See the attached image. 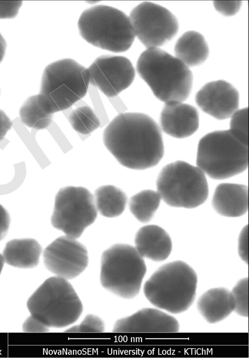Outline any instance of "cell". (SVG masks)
<instances>
[{
	"instance_id": "1",
	"label": "cell",
	"mask_w": 249,
	"mask_h": 358,
	"mask_svg": "<svg viewBox=\"0 0 249 358\" xmlns=\"http://www.w3.org/2000/svg\"><path fill=\"white\" fill-rule=\"evenodd\" d=\"M103 139L107 149L119 163L129 169L152 168L164 154L159 126L143 113L119 114L105 129Z\"/></svg>"
},
{
	"instance_id": "2",
	"label": "cell",
	"mask_w": 249,
	"mask_h": 358,
	"mask_svg": "<svg viewBox=\"0 0 249 358\" xmlns=\"http://www.w3.org/2000/svg\"><path fill=\"white\" fill-rule=\"evenodd\" d=\"M137 71L155 96L164 103L183 102L192 87L190 68L159 48H147L139 57Z\"/></svg>"
},
{
	"instance_id": "3",
	"label": "cell",
	"mask_w": 249,
	"mask_h": 358,
	"mask_svg": "<svg viewBox=\"0 0 249 358\" xmlns=\"http://www.w3.org/2000/svg\"><path fill=\"white\" fill-rule=\"evenodd\" d=\"M197 283L195 270L184 262L176 261L158 268L145 283L143 293L156 307L178 314L193 303Z\"/></svg>"
},
{
	"instance_id": "4",
	"label": "cell",
	"mask_w": 249,
	"mask_h": 358,
	"mask_svg": "<svg viewBox=\"0 0 249 358\" xmlns=\"http://www.w3.org/2000/svg\"><path fill=\"white\" fill-rule=\"evenodd\" d=\"M31 315L48 327L62 328L81 316L82 303L71 284L64 278H48L29 298Z\"/></svg>"
},
{
	"instance_id": "5",
	"label": "cell",
	"mask_w": 249,
	"mask_h": 358,
	"mask_svg": "<svg viewBox=\"0 0 249 358\" xmlns=\"http://www.w3.org/2000/svg\"><path fill=\"white\" fill-rule=\"evenodd\" d=\"M78 28L88 43L113 52L128 50L135 38L129 17L116 8L104 5L84 10L78 19Z\"/></svg>"
},
{
	"instance_id": "6",
	"label": "cell",
	"mask_w": 249,
	"mask_h": 358,
	"mask_svg": "<svg viewBox=\"0 0 249 358\" xmlns=\"http://www.w3.org/2000/svg\"><path fill=\"white\" fill-rule=\"evenodd\" d=\"M196 165L213 179L235 176L248 168V145L229 130L209 132L199 141Z\"/></svg>"
},
{
	"instance_id": "7",
	"label": "cell",
	"mask_w": 249,
	"mask_h": 358,
	"mask_svg": "<svg viewBox=\"0 0 249 358\" xmlns=\"http://www.w3.org/2000/svg\"><path fill=\"white\" fill-rule=\"evenodd\" d=\"M88 68L71 58L60 59L44 70L39 94L53 114L70 108L86 94Z\"/></svg>"
},
{
	"instance_id": "8",
	"label": "cell",
	"mask_w": 249,
	"mask_h": 358,
	"mask_svg": "<svg viewBox=\"0 0 249 358\" xmlns=\"http://www.w3.org/2000/svg\"><path fill=\"white\" fill-rule=\"evenodd\" d=\"M146 272L143 258L131 245L115 244L102 255L101 283L121 298L130 299L139 294Z\"/></svg>"
},
{
	"instance_id": "9",
	"label": "cell",
	"mask_w": 249,
	"mask_h": 358,
	"mask_svg": "<svg viewBox=\"0 0 249 358\" xmlns=\"http://www.w3.org/2000/svg\"><path fill=\"white\" fill-rule=\"evenodd\" d=\"M157 191L169 206L194 208L203 204L209 194L204 173L197 166L183 161L170 163L160 171Z\"/></svg>"
},
{
	"instance_id": "10",
	"label": "cell",
	"mask_w": 249,
	"mask_h": 358,
	"mask_svg": "<svg viewBox=\"0 0 249 358\" xmlns=\"http://www.w3.org/2000/svg\"><path fill=\"white\" fill-rule=\"evenodd\" d=\"M97 216L94 196L90 191L81 187L68 186L60 188L55 196L51 223L67 237L76 239Z\"/></svg>"
},
{
	"instance_id": "11",
	"label": "cell",
	"mask_w": 249,
	"mask_h": 358,
	"mask_svg": "<svg viewBox=\"0 0 249 358\" xmlns=\"http://www.w3.org/2000/svg\"><path fill=\"white\" fill-rule=\"evenodd\" d=\"M135 37L147 48H159L172 39L178 30L176 17L159 4L142 2L128 16Z\"/></svg>"
},
{
	"instance_id": "12",
	"label": "cell",
	"mask_w": 249,
	"mask_h": 358,
	"mask_svg": "<svg viewBox=\"0 0 249 358\" xmlns=\"http://www.w3.org/2000/svg\"><path fill=\"white\" fill-rule=\"evenodd\" d=\"M43 257L44 265L49 271L67 280L80 275L89 263L85 246L66 235L49 244L43 251Z\"/></svg>"
},
{
	"instance_id": "13",
	"label": "cell",
	"mask_w": 249,
	"mask_h": 358,
	"mask_svg": "<svg viewBox=\"0 0 249 358\" xmlns=\"http://www.w3.org/2000/svg\"><path fill=\"white\" fill-rule=\"evenodd\" d=\"M89 84L106 96H116L133 82L135 72L131 61L122 56L109 55L97 57L88 68Z\"/></svg>"
},
{
	"instance_id": "14",
	"label": "cell",
	"mask_w": 249,
	"mask_h": 358,
	"mask_svg": "<svg viewBox=\"0 0 249 358\" xmlns=\"http://www.w3.org/2000/svg\"><path fill=\"white\" fill-rule=\"evenodd\" d=\"M195 99L204 112L218 120L230 118L239 109L237 90L223 80L206 84L197 92Z\"/></svg>"
},
{
	"instance_id": "15",
	"label": "cell",
	"mask_w": 249,
	"mask_h": 358,
	"mask_svg": "<svg viewBox=\"0 0 249 358\" xmlns=\"http://www.w3.org/2000/svg\"><path fill=\"white\" fill-rule=\"evenodd\" d=\"M178 321L173 316L155 308H145L118 320L113 332H178Z\"/></svg>"
},
{
	"instance_id": "16",
	"label": "cell",
	"mask_w": 249,
	"mask_h": 358,
	"mask_svg": "<svg viewBox=\"0 0 249 358\" xmlns=\"http://www.w3.org/2000/svg\"><path fill=\"white\" fill-rule=\"evenodd\" d=\"M163 132L176 138H185L193 134L199 126V115L194 106L180 101L165 103L160 115Z\"/></svg>"
},
{
	"instance_id": "17",
	"label": "cell",
	"mask_w": 249,
	"mask_h": 358,
	"mask_svg": "<svg viewBox=\"0 0 249 358\" xmlns=\"http://www.w3.org/2000/svg\"><path fill=\"white\" fill-rule=\"evenodd\" d=\"M135 248L140 255L156 262L162 261L170 255L172 243L168 233L157 225L140 228L135 237Z\"/></svg>"
},
{
	"instance_id": "18",
	"label": "cell",
	"mask_w": 249,
	"mask_h": 358,
	"mask_svg": "<svg viewBox=\"0 0 249 358\" xmlns=\"http://www.w3.org/2000/svg\"><path fill=\"white\" fill-rule=\"evenodd\" d=\"M212 204L215 211L222 216H242L248 209V187L238 184H220L214 190Z\"/></svg>"
},
{
	"instance_id": "19",
	"label": "cell",
	"mask_w": 249,
	"mask_h": 358,
	"mask_svg": "<svg viewBox=\"0 0 249 358\" xmlns=\"http://www.w3.org/2000/svg\"><path fill=\"white\" fill-rule=\"evenodd\" d=\"M197 308L210 323L219 322L234 311L235 302L231 291L224 287L210 289L202 294L196 303Z\"/></svg>"
},
{
	"instance_id": "20",
	"label": "cell",
	"mask_w": 249,
	"mask_h": 358,
	"mask_svg": "<svg viewBox=\"0 0 249 358\" xmlns=\"http://www.w3.org/2000/svg\"><path fill=\"white\" fill-rule=\"evenodd\" d=\"M41 246L33 238L15 239L8 241L2 256L7 264L20 268L36 266L42 253Z\"/></svg>"
},
{
	"instance_id": "21",
	"label": "cell",
	"mask_w": 249,
	"mask_h": 358,
	"mask_svg": "<svg viewBox=\"0 0 249 358\" xmlns=\"http://www.w3.org/2000/svg\"><path fill=\"white\" fill-rule=\"evenodd\" d=\"M174 52L175 57L189 68L202 64L209 54L204 37L195 31L186 32L178 39Z\"/></svg>"
},
{
	"instance_id": "22",
	"label": "cell",
	"mask_w": 249,
	"mask_h": 358,
	"mask_svg": "<svg viewBox=\"0 0 249 358\" xmlns=\"http://www.w3.org/2000/svg\"><path fill=\"white\" fill-rule=\"evenodd\" d=\"M97 211L103 216L113 218L120 215L127 202L125 193L112 185H105L97 188L94 195Z\"/></svg>"
},
{
	"instance_id": "23",
	"label": "cell",
	"mask_w": 249,
	"mask_h": 358,
	"mask_svg": "<svg viewBox=\"0 0 249 358\" xmlns=\"http://www.w3.org/2000/svg\"><path fill=\"white\" fill-rule=\"evenodd\" d=\"M19 117L26 126L36 130L48 128L53 121L51 112L40 95L38 94L28 98L21 107Z\"/></svg>"
},
{
	"instance_id": "24",
	"label": "cell",
	"mask_w": 249,
	"mask_h": 358,
	"mask_svg": "<svg viewBox=\"0 0 249 358\" xmlns=\"http://www.w3.org/2000/svg\"><path fill=\"white\" fill-rule=\"evenodd\" d=\"M161 200V197L157 191L143 190L131 197L129 209L139 221L147 223L153 217Z\"/></svg>"
},
{
	"instance_id": "25",
	"label": "cell",
	"mask_w": 249,
	"mask_h": 358,
	"mask_svg": "<svg viewBox=\"0 0 249 358\" xmlns=\"http://www.w3.org/2000/svg\"><path fill=\"white\" fill-rule=\"evenodd\" d=\"M73 129L84 135L89 134L100 126V121L93 110L89 106L78 107L69 116Z\"/></svg>"
},
{
	"instance_id": "26",
	"label": "cell",
	"mask_w": 249,
	"mask_h": 358,
	"mask_svg": "<svg viewBox=\"0 0 249 358\" xmlns=\"http://www.w3.org/2000/svg\"><path fill=\"white\" fill-rule=\"evenodd\" d=\"M229 130L245 144L248 145V109H238L231 117Z\"/></svg>"
},
{
	"instance_id": "27",
	"label": "cell",
	"mask_w": 249,
	"mask_h": 358,
	"mask_svg": "<svg viewBox=\"0 0 249 358\" xmlns=\"http://www.w3.org/2000/svg\"><path fill=\"white\" fill-rule=\"evenodd\" d=\"M235 302L234 311L241 316L248 317V278L239 280L231 291Z\"/></svg>"
},
{
	"instance_id": "28",
	"label": "cell",
	"mask_w": 249,
	"mask_h": 358,
	"mask_svg": "<svg viewBox=\"0 0 249 358\" xmlns=\"http://www.w3.org/2000/svg\"><path fill=\"white\" fill-rule=\"evenodd\" d=\"M105 328L104 322L100 317L93 314H88L80 324L70 327L65 332H103Z\"/></svg>"
},
{
	"instance_id": "29",
	"label": "cell",
	"mask_w": 249,
	"mask_h": 358,
	"mask_svg": "<svg viewBox=\"0 0 249 358\" xmlns=\"http://www.w3.org/2000/svg\"><path fill=\"white\" fill-rule=\"evenodd\" d=\"M215 9L225 16H231L236 14L242 5L240 0H217L213 1Z\"/></svg>"
},
{
	"instance_id": "30",
	"label": "cell",
	"mask_w": 249,
	"mask_h": 358,
	"mask_svg": "<svg viewBox=\"0 0 249 358\" xmlns=\"http://www.w3.org/2000/svg\"><path fill=\"white\" fill-rule=\"evenodd\" d=\"M22 1L0 0V19H11L16 17Z\"/></svg>"
},
{
	"instance_id": "31",
	"label": "cell",
	"mask_w": 249,
	"mask_h": 358,
	"mask_svg": "<svg viewBox=\"0 0 249 358\" xmlns=\"http://www.w3.org/2000/svg\"><path fill=\"white\" fill-rule=\"evenodd\" d=\"M238 254L240 258L248 263V227L245 226L242 229L238 239Z\"/></svg>"
},
{
	"instance_id": "32",
	"label": "cell",
	"mask_w": 249,
	"mask_h": 358,
	"mask_svg": "<svg viewBox=\"0 0 249 358\" xmlns=\"http://www.w3.org/2000/svg\"><path fill=\"white\" fill-rule=\"evenodd\" d=\"M22 330L24 332H47L49 331L48 327L31 315L24 322Z\"/></svg>"
},
{
	"instance_id": "33",
	"label": "cell",
	"mask_w": 249,
	"mask_h": 358,
	"mask_svg": "<svg viewBox=\"0 0 249 358\" xmlns=\"http://www.w3.org/2000/svg\"><path fill=\"white\" fill-rule=\"evenodd\" d=\"M10 223L9 214L6 209L0 204V241L8 232Z\"/></svg>"
},
{
	"instance_id": "34",
	"label": "cell",
	"mask_w": 249,
	"mask_h": 358,
	"mask_svg": "<svg viewBox=\"0 0 249 358\" xmlns=\"http://www.w3.org/2000/svg\"><path fill=\"white\" fill-rule=\"evenodd\" d=\"M12 122L5 113L0 110V141L12 127Z\"/></svg>"
},
{
	"instance_id": "35",
	"label": "cell",
	"mask_w": 249,
	"mask_h": 358,
	"mask_svg": "<svg viewBox=\"0 0 249 358\" xmlns=\"http://www.w3.org/2000/svg\"><path fill=\"white\" fill-rule=\"evenodd\" d=\"M6 48V42L3 37L0 34V63L1 62L4 57Z\"/></svg>"
},
{
	"instance_id": "36",
	"label": "cell",
	"mask_w": 249,
	"mask_h": 358,
	"mask_svg": "<svg viewBox=\"0 0 249 358\" xmlns=\"http://www.w3.org/2000/svg\"><path fill=\"white\" fill-rule=\"evenodd\" d=\"M4 263L5 262L3 256L0 253V275L2 270Z\"/></svg>"
}]
</instances>
